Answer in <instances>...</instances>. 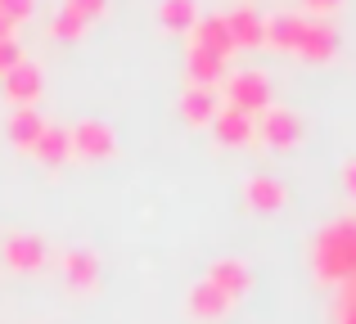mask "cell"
I'll list each match as a JSON object with an SVG mask.
<instances>
[{
  "instance_id": "1",
  "label": "cell",
  "mask_w": 356,
  "mask_h": 324,
  "mask_svg": "<svg viewBox=\"0 0 356 324\" xmlns=\"http://www.w3.org/2000/svg\"><path fill=\"white\" fill-rule=\"evenodd\" d=\"M312 266L321 280L330 284H348L356 280V216L330 221L312 244Z\"/></svg>"
},
{
  "instance_id": "2",
  "label": "cell",
  "mask_w": 356,
  "mask_h": 324,
  "mask_svg": "<svg viewBox=\"0 0 356 324\" xmlns=\"http://www.w3.org/2000/svg\"><path fill=\"white\" fill-rule=\"evenodd\" d=\"M226 99L221 104H230V108H239V113H266L270 108V81H266V72L261 68H239V72H226Z\"/></svg>"
},
{
  "instance_id": "3",
  "label": "cell",
  "mask_w": 356,
  "mask_h": 324,
  "mask_svg": "<svg viewBox=\"0 0 356 324\" xmlns=\"http://www.w3.org/2000/svg\"><path fill=\"white\" fill-rule=\"evenodd\" d=\"M257 140L270 149H293L302 140V117L284 104H270L266 113H257Z\"/></svg>"
},
{
  "instance_id": "4",
  "label": "cell",
  "mask_w": 356,
  "mask_h": 324,
  "mask_svg": "<svg viewBox=\"0 0 356 324\" xmlns=\"http://www.w3.org/2000/svg\"><path fill=\"white\" fill-rule=\"evenodd\" d=\"M68 140H72V153H77V158H108V153L118 149L113 126L99 122V117H81V122H72Z\"/></svg>"
},
{
  "instance_id": "5",
  "label": "cell",
  "mask_w": 356,
  "mask_h": 324,
  "mask_svg": "<svg viewBox=\"0 0 356 324\" xmlns=\"http://www.w3.org/2000/svg\"><path fill=\"white\" fill-rule=\"evenodd\" d=\"M0 81H5V99L14 108H36V99H41V90H45V77H41V68H36L32 59H23L18 68H9Z\"/></svg>"
},
{
  "instance_id": "6",
  "label": "cell",
  "mask_w": 356,
  "mask_h": 324,
  "mask_svg": "<svg viewBox=\"0 0 356 324\" xmlns=\"http://www.w3.org/2000/svg\"><path fill=\"white\" fill-rule=\"evenodd\" d=\"M0 253H5V266H9V271H41L45 257H50V248H45V239H41V235L14 230V235L0 244Z\"/></svg>"
},
{
  "instance_id": "7",
  "label": "cell",
  "mask_w": 356,
  "mask_h": 324,
  "mask_svg": "<svg viewBox=\"0 0 356 324\" xmlns=\"http://www.w3.org/2000/svg\"><path fill=\"white\" fill-rule=\"evenodd\" d=\"M203 280L217 284L230 302L243 298V293L252 289V271H248V262H239V257H217V262L208 266V275H203Z\"/></svg>"
},
{
  "instance_id": "8",
  "label": "cell",
  "mask_w": 356,
  "mask_h": 324,
  "mask_svg": "<svg viewBox=\"0 0 356 324\" xmlns=\"http://www.w3.org/2000/svg\"><path fill=\"white\" fill-rule=\"evenodd\" d=\"M190 45H194V50H208V54H217V59H230L235 41H230L226 14H208V18H199V23H194V32H190Z\"/></svg>"
},
{
  "instance_id": "9",
  "label": "cell",
  "mask_w": 356,
  "mask_h": 324,
  "mask_svg": "<svg viewBox=\"0 0 356 324\" xmlns=\"http://www.w3.org/2000/svg\"><path fill=\"white\" fill-rule=\"evenodd\" d=\"M298 54H302L307 63H330L334 54H339V32H334V23H325V18L307 23L302 41H298Z\"/></svg>"
},
{
  "instance_id": "10",
  "label": "cell",
  "mask_w": 356,
  "mask_h": 324,
  "mask_svg": "<svg viewBox=\"0 0 356 324\" xmlns=\"http://www.w3.org/2000/svg\"><path fill=\"white\" fill-rule=\"evenodd\" d=\"M212 131H217V140L230 144V149H239V144L257 140V122H252L248 113H239V108H230V104L217 108V117H212Z\"/></svg>"
},
{
  "instance_id": "11",
  "label": "cell",
  "mask_w": 356,
  "mask_h": 324,
  "mask_svg": "<svg viewBox=\"0 0 356 324\" xmlns=\"http://www.w3.org/2000/svg\"><path fill=\"white\" fill-rule=\"evenodd\" d=\"M226 27H230L235 50H239V45H261V41H266V18H261L257 5H235L226 14Z\"/></svg>"
},
{
  "instance_id": "12",
  "label": "cell",
  "mask_w": 356,
  "mask_h": 324,
  "mask_svg": "<svg viewBox=\"0 0 356 324\" xmlns=\"http://www.w3.org/2000/svg\"><path fill=\"white\" fill-rule=\"evenodd\" d=\"M243 198H248L252 212H280L289 194H284V185H280L275 176L257 171V176H248V180H243Z\"/></svg>"
},
{
  "instance_id": "13",
  "label": "cell",
  "mask_w": 356,
  "mask_h": 324,
  "mask_svg": "<svg viewBox=\"0 0 356 324\" xmlns=\"http://www.w3.org/2000/svg\"><path fill=\"white\" fill-rule=\"evenodd\" d=\"M63 280L77 293L95 289L99 284V257L90 253V248H68V253H63Z\"/></svg>"
},
{
  "instance_id": "14",
  "label": "cell",
  "mask_w": 356,
  "mask_h": 324,
  "mask_svg": "<svg viewBox=\"0 0 356 324\" xmlns=\"http://www.w3.org/2000/svg\"><path fill=\"white\" fill-rule=\"evenodd\" d=\"M41 131H45L41 108H9V117H5V135L18 144V149H32V144L41 140Z\"/></svg>"
},
{
  "instance_id": "15",
  "label": "cell",
  "mask_w": 356,
  "mask_h": 324,
  "mask_svg": "<svg viewBox=\"0 0 356 324\" xmlns=\"http://www.w3.org/2000/svg\"><path fill=\"white\" fill-rule=\"evenodd\" d=\"M217 108H221V95H217L212 86H185V95H181V113H185V122L208 126L212 117H217Z\"/></svg>"
},
{
  "instance_id": "16",
  "label": "cell",
  "mask_w": 356,
  "mask_h": 324,
  "mask_svg": "<svg viewBox=\"0 0 356 324\" xmlns=\"http://www.w3.org/2000/svg\"><path fill=\"white\" fill-rule=\"evenodd\" d=\"M307 23H312V18H302V14H270L266 18V45H275V50H298Z\"/></svg>"
},
{
  "instance_id": "17",
  "label": "cell",
  "mask_w": 356,
  "mask_h": 324,
  "mask_svg": "<svg viewBox=\"0 0 356 324\" xmlns=\"http://www.w3.org/2000/svg\"><path fill=\"white\" fill-rule=\"evenodd\" d=\"M230 311V298L217 289V284H208V280H199L190 289V316L194 320H221Z\"/></svg>"
},
{
  "instance_id": "18",
  "label": "cell",
  "mask_w": 356,
  "mask_h": 324,
  "mask_svg": "<svg viewBox=\"0 0 356 324\" xmlns=\"http://www.w3.org/2000/svg\"><path fill=\"white\" fill-rule=\"evenodd\" d=\"M185 72H190V86H212L217 90V81H226V59H217V54L208 50H194L190 45V59H185Z\"/></svg>"
},
{
  "instance_id": "19",
  "label": "cell",
  "mask_w": 356,
  "mask_h": 324,
  "mask_svg": "<svg viewBox=\"0 0 356 324\" xmlns=\"http://www.w3.org/2000/svg\"><path fill=\"white\" fill-rule=\"evenodd\" d=\"M32 158H36V162H45V167H59L63 158H72V140H68V131H63V126H45L41 140L32 144Z\"/></svg>"
},
{
  "instance_id": "20",
  "label": "cell",
  "mask_w": 356,
  "mask_h": 324,
  "mask_svg": "<svg viewBox=\"0 0 356 324\" xmlns=\"http://www.w3.org/2000/svg\"><path fill=\"white\" fill-rule=\"evenodd\" d=\"M158 23L167 32H194L199 23V0H158Z\"/></svg>"
},
{
  "instance_id": "21",
  "label": "cell",
  "mask_w": 356,
  "mask_h": 324,
  "mask_svg": "<svg viewBox=\"0 0 356 324\" xmlns=\"http://www.w3.org/2000/svg\"><path fill=\"white\" fill-rule=\"evenodd\" d=\"M81 32H86V18H77L68 5L54 9V18H50V36H59V41H77Z\"/></svg>"
},
{
  "instance_id": "22",
  "label": "cell",
  "mask_w": 356,
  "mask_h": 324,
  "mask_svg": "<svg viewBox=\"0 0 356 324\" xmlns=\"http://www.w3.org/2000/svg\"><path fill=\"white\" fill-rule=\"evenodd\" d=\"M32 9H36V0H0V18H5L9 27L27 23V18H32Z\"/></svg>"
},
{
  "instance_id": "23",
  "label": "cell",
  "mask_w": 356,
  "mask_h": 324,
  "mask_svg": "<svg viewBox=\"0 0 356 324\" xmlns=\"http://www.w3.org/2000/svg\"><path fill=\"white\" fill-rule=\"evenodd\" d=\"M27 54H23V45H18V36H9V41H0V77H5L9 68H18Z\"/></svg>"
},
{
  "instance_id": "24",
  "label": "cell",
  "mask_w": 356,
  "mask_h": 324,
  "mask_svg": "<svg viewBox=\"0 0 356 324\" xmlns=\"http://www.w3.org/2000/svg\"><path fill=\"white\" fill-rule=\"evenodd\" d=\"M63 5H68L77 18H86V23H90V18H99L108 9V0H63Z\"/></svg>"
},
{
  "instance_id": "25",
  "label": "cell",
  "mask_w": 356,
  "mask_h": 324,
  "mask_svg": "<svg viewBox=\"0 0 356 324\" xmlns=\"http://www.w3.org/2000/svg\"><path fill=\"white\" fill-rule=\"evenodd\" d=\"M343 185H348V194L356 198V158H352L348 167H343Z\"/></svg>"
},
{
  "instance_id": "26",
  "label": "cell",
  "mask_w": 356,
  "mask_h": 324,
  "mask_svg": "<svg viewBox=\"0 0 356 324\" xmlns=\"http://www.w3.org/2000/svg\"><path fill=\"white\" fill-rule=\"evenodd\" d=\"M334 5H339V0H307V9H312V14H330Z\"/></svg>"
},
{
  "instance_id": "27",
  "label": "cell",
  "mask_w": 356,
  "mask_h": 324,
  "mask_svg": "<svg viewBox=\"0 0 356 324\" xmlns=\"http://www.w3.org/2000/svg\"><path fill=\"white\" fill-rule=\"evenodd\" d=\"M9 36H14V27H9L5 18H0V41H9Z\"/></svg>"
}]
</instances>
